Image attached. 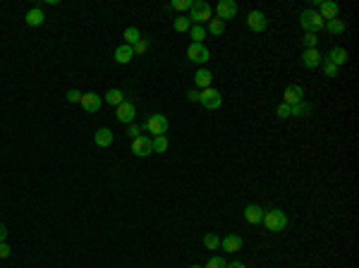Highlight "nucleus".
I'll use <instances>...</instances> for the list:
<instances>
[{"instance_id": "obj_1", "label": "nucleus", "mask_w": 359, "mask_h": 268, "mask_svg": "<svg viewBox=\"0 0 359 268\" xmlns=\"http://www.w3.org/2000/svg\"><path fill=\"white\" fill-rule=\"evenodd\" d=\"M192 17H189V22H194V24H209L213 19V10H211V5L206 3V0H194L192 3Z\"/></svg>"}, {"instance_id": "obj_2", "label": "nucleus", "mask_w": 359, "mask_h": 268, "mask_svg": "<svg viewBox=\"0 0 359 268\" xmlns=\"http://www.w3.org/2000/svg\"><path fill=\"white\" fill-rule=\"evenodd\" d=\"M264 225H266L271 232H280L287 228V216L280 208H271V211H264Z\"/></svg>"}, {"instance_id": "obj_3", "label": "nucleus", "mask_w": 359, "mask_h": 268, "mask_svg": "<svg viewBox=\"0 0 359 268\" xmlns=\"http://www.w3.org/2000/svg\"><path fill=\"white\" fill-rule=\"evenodd\" d=\"M299 24H302V29L306 34H316V31L323 29L326 22L321 19V15H319L316 10H304L302 15H299Z\"/></svg>"}, {"instance_id": "obj_4", "label": "nucleus", "mask_w": 359, "mask_h": 268, "mask_svg": "<svg viewBox=\"0 0 359 268\" xmlns=\"http://www.w3.org/2000/svg\"><path fill=\"white\" fill-rule=\"evenodd\" d=\"M199 103H201L206 111H218L223 103V96L218 89H213V86H209V89H203L201 93H199Z\"/></svg>"}, {"instance_id": "obj_5", "label": "nucleus", "mask_w": 359, "mask_h": 268, "mask_svg": "<svg viewBox=\"0 0 359 268\" xmlns=\"http://www.w3.org/2000/svg\"><path fill=\"white\" fill-rule=\"evenodd\" d=\"M168 118L166 115H151L146 122H144V127L141 130H146V132H151L153 137H161V134H166L168 132Z\"/></svg>"}, {"instance_id": "obj_6", "label": "nucleus", "mask_w": 359, "mask_h": 268, "mask_svg": "<svg viewBox=\"0 0 359 268\" xmlns=\"http://www.w3.org/2000/svg\"><path fill=\"white\" fill-rule=\"evenodd\" d=\"M187 58H189L192 63H196V65H203V63L211 60V50L203 46V43H189V48H187Z\"/></svg>"}, {"instance_id": "obj_7", "label": "nucleus", "mask_w": 359, "mask_h": 268, "mask_svg": "<svg viewBox=\"0 0 359 268\" xmlns=\"http://www.w3.org/2000/svg\"><path fill=\"white\" fill-rule=\"evenodd\" d=\"M132 153L139 158H146L153 153V144H151V137H144L139 134L137 139H132Z\"/></svg>"}, {"instance_id": "obj_8", "label": "nucleus", "mask_w": 359, "mask_h": 268, "mask_svg": "<svg viewBox=\"0 0 359 268\" xmlns=\"http://www.w3.org/2000/svg\"><path fill=\"white\" fill-rule=\"evenodd\" d=\"M319 5V15H321L323 22H331V19H338V15H340V5L338 3H333V0H319L316 3Z\"/></svg>"}, {"instance_id": "obj_9", "label": "nucleus", "mask_w": 359, "mask_h": 268, "mask_svg": "<svg viewBox=\"0 0 359 268\" xmlns=\"http://www.w3.org/2000/svg\"><path fill=\"white\" fill-rule=\"evenodd\" d=\"M247 27L251 29V31H257V34L266 31V29H268V19H266V15H264L261 10H254V12H249Z\"/></svg>"}, {"instance_id": "obj_10", "label": "nucleus", "mask_w": 359, "mask_h": 268, "mask_svg": "<svg viewBox=\"0 0 359 268\" xmlns=\"http://www.w3.org/2000/svg\"><path fill=\"white\" fill-rule=\"evenodd\" d=\"M134 115H137V108H134V103H120L118 105V111H115V118H118L122 125H132L134 122Z\"/></svg>"}, {"instance_id": "obj_11", "label": "nucleus", "mask_w": 359, "mask_h": 268, "mask_svg": "<svg viewBox=\"0 0 359 268\" xmlns=\"http://www.w3.org/2000/svg\"><path fill=\"white\" fill-rule=\"evenodd\" d=\"M79 103H82V108H84V111H86V113H91V115H93V113H98V108L103 105V98L98 96V93L89 91V93H82V101H79Z\"/></svg>"}, {"instance_id": "obj_12", "label": "nucleus", "mask_w": 359, "mask_h": 268, "mask_svg": "<svg viewBox=\"0 0 359 268\" xmlns=\"http://www.w3.org/2000/svg\"><path fill=\"white\" fill-rule=\"evenodd\" d=\"M216 15H218L221 22L232 19L235 15H237V3H235V0H221V3H218V8H216Z\"/></svg>"}, {"instance_id": "obj_13", "label": "nucleus", "mask_w": 359, "mask_h": 268, "mask_svg": "<svg viewBox=\"0 0 359 268\" xmlns=\"http://www.w3.org/2000/svg\"><path fill=\"white\" fill-rule=\"evenodd\" d=\"M304 101V89L302 86H297V84H290L285 89V93H283V103H287V105H295V103Z\"/></svg>"}, {"instance_id": "obj_14", "label": "nucleus", "mask_w": 359, "mask_h": 268, "mask_svg": "<svg viewBox=\"0 0 359 268\" xmlns=\"http://www.w3.org/2000/svg\"><path fill=\"white\" fill-rule=\"evenodd\" d=\"M326 60H328V63H333V65H345V63H347V60H350V56H347V50H345V48H340V46H335V48H331V50H328V56H326Z\"/></svg>"}, {"instance_id": "obj_15", "label": "nucleus", "mask_w": 359, "mask_h": 268, "mask_svg": "<svg viewBox=\"0 0 359 268\" xmlns=\"http://www.w3.org/2000/svg\"><path fill=\"white\" fill-rule=\"evenodd\" d=\"M302 63L304 67H309V70H314V67L321 65V53L316 50V48H304L302 53Z\"/></svg>"}, {"instance_id": "obj_16", "label": "nucleus", "mask_w": 359, "mask_h": 268, "mask_svg": "<svg viewBox=\"0 0 359 268\" xmlns=\"http://www.w3.org/2000/svg\"><path fill=\"white\" fill-rule=\"evenodd\" d=\"M244 221L251 223V225H259V223L264 221V208L257 206V203H249L247 208H244Z\"/></svg>"}, {"instance_id": "obj_17", "label": "nucleus", "mask_w": 359, "mask_h": 268, "mask_svg": "<svg viewBox=\"0 0 359 268\" xmlns=\"http://www.w3.org/2000/svg\"><path fill=\"white\" fill-rule=\"evenodd\" d=\"M113 139H115V134H113L108 127H101V130H96V134H93V141H96V146H101V148H108V146H111Z\"/></svg>"}, {"instance_id": "obj_18", "label": "nucleus", "mask_w": 359, "mask_h": 268, "mask_svg": "<svg viewBox=\"0 0 359 268\" xmlns=\"http://www.w3.org/2000/svg\"><path fill=\"white\" fill-rule=\"evenodd\" d=\"M242 244H244V240H242V237H239V235H228V237H223L221 240V247L225 251H239L242 249Z\"/></svg>"}, {"instance_id": "obj_19", "label": "nucleus", "mask_w": 359, "mask_h": 268, "mask_svg": "<svg viewBox=\"0 0 359 268\" xmlns=\"http://www.w3.org/2000/svg\"><path fill=\"white\" fill-rule=\"evenodd\" d=\"M132 58H134V50H132V46L122 43V46L115 48V63H120V65H127Z\"/></svg>"}, {"instance_id": "obj_20", "label": "nucleus", "mask_w": 359, "mask_h": 268, "mask_svg": "<svg viewBox=\"0 0 359 268\" xmlns=\"http://www.w3.org/2000/svg\"><path fill=\"white\" fill-rule=\"evenodd\" d=\"M213 82V74L211 70H206V67H201V70H196V74H194V84L196 86H201V89H209Z\"/></svg>"}, {"instance_id": "obj_21", "label": "nucleus", "mask_w": 359, "mask_h": 268, "mask_svg": "<svg viewBox=\"0 0 359 268\" xmlns=\"http://www.w3.org/2000/svg\"><path fill=\"white\" fill-rule=\"evenodd\" d=\"M27 24L29 27H41V24H43V22H46V15H43V10L41 8H31L27 12Z\"/></svg>"}, {"instance_id": "obj_22", "label": "nucleus", "mask_w": 359, "mask_h": 268, "mask_svg": "<svg viewBox=\"0 0 359 268\" xmlns=\"http://www.w3.org/2000/svg\"><path fill=\"white\" fill-rule=\"evenodd\" d=\"M306 115H312V103L299 101L295 105H290V118H306Z\"/></svg>"}, {"instance_id": "obj_23", "label": "nucleus", "mask_w": 359, "mask_h": 268, "mask_svg": "<svg viewBox=\"0 0 359 268\" xmlns=\"http://www.w3.org/2000/svg\"><path fill=\"white\" fill-rule=\"evenodd\" d=\"M103 101L108 103V105H115V108H118L120 103H125V93L120 91V89H111V91H106Z\"/></svg>"}, {"instance_id": "obj_24", "label": "nucleus", "mask_w": 359, "mask_h": 268, "mask_svg": "<svg viewBox=\"0 0 359 268\" xmlns=\"http://www.w3.org/2000/svg\"><path fill=\"white\" fill-rule=\"evenodd\" d=\"M122 38H125V43H127V46H134L139 38H141V34H139L137 27H127L125 29V34H122Z\"/></svg>"}, {"instance_id": "obj_25", "label": "nucleus", "mask_w": 359, "mask_h": 268, "mask_svg": "<svg viewBox=\"0 0 359 268\" xmlns=\"http://www.w3.org/2000/svg\"><path fill=\"white\" fill-rule=\"evenodd\" d=\"M223 31H225V22H221V19L216 17L209 22V27H206V34H213V36H221Z\"/></svg>"}, {"instance_id": "obj_26", "label": "nucleus", "mask_w": 359, "mask_h": 268, "mask_svg": "<svg viewBox=\"0 0 359 268\" xmlns=\"http://www.w3.org/2000/svg\"><path fill=\"white\" fill-rule=\"evenodd\" d=\"M151 144H153V153H166V151H168V137H166V134L153 137V139H151Z\"/></svg>"}, {"instance_id": "obj_27", "label": "nucleus", "mask_w": 359, "mask_h": 268, "mask_svg": "<svg viewBox=\"0 0 359 268\" xmlns=\"http://www.w3.org/2000/svg\"><path fill=\"white\" fill-rule=\"evenodd\" d=\"M323 27L328 29L331 34H335V36H338V34H345V22H342V19H331V22H326Z\"/></svg>"}, {"instance_id": "obj_28", "label": "nucleus", "mask_w": 359, "mask_h": 268, "mask_svg": "<svg viewBox=\"0 0 359 268\" xmlns=\"http://www.w3.org/2000/svg\"><path fill=\"white\" fill-rule=\"evenodd\" d=\"M189 34H192V43H203V38H206V27L194 24V27L189 29Z\"/></svg>"}, {"instance_id": "obj_29", "label": "nucleus", "mask_w": 359, "mask_h": 268, "mask_svg": "<svg viewBox=\"0 0 359 268\" xmlns=\"http://www.w3.org/2000/svg\"><path fill=\"white\" fill-rule=\"evenodd\" d=\"M173 27H175L177 34H184V31H189V29H192V22H189V17H177Z\"/></svg>"}, {"instance_id": "obj_30", "label": "nucleus", "mask_w": 359, "mask_h": 268, "mask_svg": "<svg viewBox=\"0 0 359 268\" xmlns=\"http://www.w3.org/2000/svg\"><path fill=\"white\" fill-rule=\"evenodd\" d=\"M203 247H206V249H218V247H221V237H218V235H206V237H203Z\"/></svg>"}, {"instance_id": "obj_31", "label": "nucleus", "mask_w": 359, "mask_h": 268, "mask_svg": "<svg viewBox=\"0 0 359 268\" xmlns=\"http://www.w3.org/2000/svg\"><path fill=\"white\" fill-rule=\"evenodd\" d=\"M132 50H134V56H144V53L148 50V41L146 38H139L137 43L132 46Z\"/></svg>"}, {"instance_id": "obj_32", "label": "nucleus", "mask_w": 359, "mask_h": 268, "mask_svg": "<svg viewBox=\"0 0 359 268\" xmlns=\"http://www.w3.org/2000/svg\"><path fill=\"white\" fill-rule=\"evenodd\" d=\"M225 266H228V261L223 259V256H211L209 263H206L203 268H225Z\"/></svg>"}, {"instance_id": "obj_33", "label": "nucleus", "mask_w": 359, "mask_h": 268, "mask_svg": "<svg viewBox=\"0 0 359 268\" xmlns=\"http://www.w3.org/2000/svg\"><path fill=\"white\" fill-rule=\"evenodd\" d=\"M321 67H323V72H326V77H338V65H333L328 60H321Z\"/></svg>"}, {"instance_id": "obj_34", "label": "nucleus", "mask_w": 359, "mask_h": 268, "mask_svg": "<svg viewBox=\"0 0 359 268\" xmlns=\"http://www.w3.org/2000/svg\"><path fill=\"white\" fill-rule=\"evenodd\" d=\"M189 8H192V0H173V3H170V10H177V12L189 10Z\"/></svg>"}, {"instance_id": "obj_35", "label": "nucleus", "mask_w": 359, "mask_h": 268, "mask_svg": "<svg viewBox=\"0 0 359 268\" xmlns=\"http://www.w3.org/2000/svg\"><path fill=\"white\" fill-rule=\"evenodd\" d=\"M276 115L280 120H287V118H290V105H287V103H280L276 108Z\"/></svg>"}, {"instance_id": "obj_36", "label": "nucleus", "mask_w": 359, "mask_h": 268, "mask_svg": "<svg viewBox=\"0 0 359 268\" xmlns=\"http://www.w3.org/2000/svg\"><path fill=\"white\" fill-rule=\"evenodd\" d=\"M316 43H319L316 34H306V36H304V48H316Z\"/></svg>"}, {"instance_id": "obj_37", "label": "nucleus", "mask_w": 359, "mask_h": 268, "mask_svg": "<svg viewBox=\"0 0 359 268\" xmlns=\"http://www.w3.org/2000/svg\"><path fill=\"white\" fill-rule=\"evenodd\" d=\"M67 101H70V103H79V101H82V91L70 89V91H67Z\"/></svg>"}, {"instance_id": "obj_38", "label": "nucleus", "mask_w": 359, "mask_h": 268, "mask_svg": "<svg viewBox=\"0 0 359 268\" xmlns=\"http://www.w3.org/2000/svg\"><path fill=\"white\" fill-rule=\"evenodd\" d=\"M10 254H12V247L8 242H0V259H8Z\"/></svg>"}, {"instance_id": "obj_39", "label": "nucleus", "mask_w": 359, "mask_h": 268, "mask_svg": "<svg viewBox=\"0 0 359 268\" xmlns=\"http://www.w3.org/2000/svg\"><path fill=\"white\" fill-rule=\"evenodd\" d=\"M139 132H141V127H139V125H127V134H129L132 139H137Z\"/></svg>"}, {"instance_id": "obj_40", "label": "nucleus", "mask_w": 359, "mask_h": 268, "mask_svg": "<svg viewBox=\"0 0 359 268\" xmlns=\"http://www.w3.org/2000/svg\"><path fill=\"white\" fill-rule=\"evenodd\" d=\"M187 98H189V101H199V91H194V89H189V93H187Z\"/></svg>"}, {"instance_id": "obj_41", "label": "nucleus", "mask_w": 359, "mask_h": 268, "mask_svg": "<svg viewBox=\"0 0 359 268\" xmlns=\"http://www.w3.org/2000/svg\"><path fill=\"white\" fill-rule=\"evenodd\" d=\"M5 237H8V228L0 223V242H5Z\"/></svg>"}, {"instance_id": "obj_42", "label": "nucleus", "mask_w": 359, "mask_h": 268, "mask_svg": "<svg viewBox=\"0 0 359 268\" xmlns=\"http://www.w3.org/2000/svg\"><path fill=\"white\" fill-rule=\"evenodd\" d=\"M225 268H247V266H244L242 261H232V263H228V266H225Z\"/></svg>"}, {"instance_id": "obj_43", "label": "nucleus", "mask_w": 359, "mask_h": 268, "mask_svg": "<svg viewBox=\"0 0 359 268\" xmlns=\"http://www.w3.org/2000/svg\"><path fill=\"white\" fill-rule=\"evenodd\" d=\"M192 268H203V266H192Z\"/></svg>"}]
</instances>
